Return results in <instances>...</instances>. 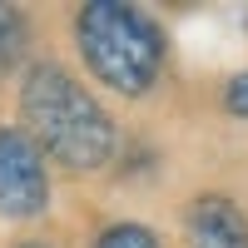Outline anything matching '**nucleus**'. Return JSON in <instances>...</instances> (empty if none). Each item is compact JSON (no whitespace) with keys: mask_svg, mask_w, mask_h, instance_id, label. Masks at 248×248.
Instances as JSON below:
<instances>
[{"mask_svg":"<svg viewBox=\"0 0 248 248\" xmlns=\"http://www.w3.org/2000/svg\"><path fill=\"white\" fill-rule=\"evenodd\" d=\"M94 248H159V238L144 229V223H109V229L94 238Z\"/></svg>","mask_w":248,"mask_h":248,"instance_id":"nucleus-6","label":"nucleus"},{"mask_svg":"<svg viewBox=\"0 0 248 248\" xmlns=\"http://www.w3.org/2000/svg\"><path fill=\"white\" fill-rule=\"evenodd\" d=\"M223 105H229V114L248 119V75H233L229 90H223Z\"/></svg>","mask_w":248,"mask_h":248,"instance_id":"nucleus-7","label":"nucleus"},{"mask_svg":"<svg viewBox=\"0 0 248 248\" xmlns=\"http://www.w3.org/2000/svg\"><path fill=\"white\" fill-rule=\"evenodd\" d=\"M15 248H50V243H15Z\"/></svg>","mask_w":248,"mask_h":248,"instance_id":"nucleus-8","label":"nucleus"},{"mask_svg":"<svg viewBox=\"0 0 248 248\" xmlns=\"http://www.w3.org/2000/svg\"><path fill=\"white\" fill-rule=\"evenodd\" d=\"M189 248H248V214L223 194H203L189 203Z\"/></svg>","mask_w":248,"mask_h":248,"instance_id":"nucleus-4","label":"nucleus"},{"mask_svg":"<svg viewBox=\"0 0 248 248\" xmlns=\"http://www.w3.org/2000/svg\"><path fill=\"white\" fill-rule=\"evenodd\" d=\"M20 50H25V15L15 5H0V75L20 60Z\"/></svg>","mask_w":248,"mask_h":248,"instance_id":"nucleus-5","label":"nucleus"},{"mask_svg":"<svg viewBox=\"0 0 248 248\" xmlns=\"http://www.w3.org/2000/svg\"><path fill=\"white\" fill-rule=\"evenodd\" d=\"M20 114L30 124V139L35 149L45 144V154L60 159L65 169L85 174L99 169V164L114 159V119L85 94V85L65 70L45 60V65H30L25 85H20Z\"/></svg>","mask_w":248,"mask_h":248,"instance_id":"nucleus-1","label":"nucleus"},{"mask_svg":"<svg viewBox=\"0 0 248 248\" xmlns=\"http://www.w3.org/2000/svg\"><path fill=\"white\" fill-rule=\"evenodd\" d=\"M75 40L90 75L119 94H144L164 65V30L119 0H90L75 15Z\"/></svg>","mask_w":248,"mask_h":248,"instance_id":"nucleus-2","label":"nucleus"},{"mask_svg":"<svg viewBox=\"0 0 248 248\" xmlns=\"http://www.w3.org/2000/svg\"><path fill=\"white\" fill-rule=\"evenodd\" d=\"M50 203V179L35 139L25 129H0V214L35 218Z\"/></svg>","mask_w":248,"mask_h":248,"instance_id":"nucleus-3","label":"nucleus"}]
</instances>
